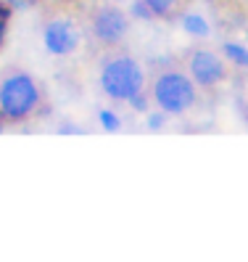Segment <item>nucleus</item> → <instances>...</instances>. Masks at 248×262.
<instances>
[{"label":"nucleus","mask_w":248,"mask_h":262,"mask_svg":"<svg viewBox=\"0 0 248 262\" xmlns=\"http://www.w3.org/2000/svg\"><path fill=\"white\" fill-rule=\"evenodd\" d=\"M180 58L198 90H206V93H214L230 77V64L225 61V56L219 51H211L209 45H190L180 53Z\"/></svg>","instance_id":"6"},{"label":"nucleus","mask_w":248,"mask_h":262,"mask_svg":"<svg viewBox=\"0 0 248 262\" xmlns=\"http://www.w3.org/2000/svg\"><path fill=\"white\" fill-rule=\"evenodd\" d=\"M11 19H13V8L6 3V0H0V51H3V45H6V35H8Z\"/></svg>","instance_id":"13"},{"label":"nucleus","mask_w":248,"mask_h":262,"mask_svg":"<svg viewBox=\"0 0 248 262\" xmlns=\"http://www.w3.org/2000/svg\"><path fill=\"white\" fill-rule=\"evenodd\" d=\"M98 125L106 133H119L121 130V117L114 109H98Z\"/></svg>","instance_id":"11"},{"label":"nucleus","mask_w":248,"mask_h":262,"mask_svg":"<svg viewBox=\"0 0 248 262\" xmlns=\"http://www.w3.org/2000/svg\"><path fill=\"white\" fill-rule=\"evenodd\" d=\"M111 3H124V0H111Z\"/></svg>","instance_id":"19"},{"label":"nucleus","mask_w":248,"mask_h":262,"mask_svg":"<svg viewBox=\"0 0 248 262\" xmlns=\"http://www.w3.org/2000/svg\"><path fill=\"white\" fill-rule=\"evenodd\" d=\"M240 112H243V119H245V125H248V103L240 106Z\"/></svg>","instance_id":"17"},{"label":"nucleus","mask_w":248,"mask_h":262,"mask_svg":"<svg viewBox=\"0 0 248 262\" xmlns=\"http://www.w3.org/2000/svg\"><path fill=\"white\" fill-rule=\"evenodd\" d=\"M42 45L56 58H66L80 51L85 40V8L71 0H56L42 8Z\"/></svg>","instance_id":"4"},{"label":"nucleus","mask_w":248,"mask_h":262,"mask_svg":"<svg viewBox=\"0 0 248 262\" xmlns=\"http://www.w3.org/2000/svg\"><path fill=\"white\" fill-rule=\"evenodd\" d=\"M148 96L156 109L166 112L169 117H182L198 103V85L188 69L182 67L180 56H156L148 61Z\"/></svg>","instance_id":"1"},{"label":"nucleus","mask_w":248,"mask_h":262,"mask_svg":"<svg viewBox=\"0 0 248 262\" xmlns=\"http://www.w3.org/2000/svg\"><path fill=\"white\" fill-rule=\"evenodd\" d=\"M127 13H130V19H135V21H156V16H153V11L148 8L145 0H130Z\"/></svg>","instance_id":"10"},{"label":"nucleus","mask_w":248,"mask_h":262,"mask_svg":"<svg viewBox=\"0 0 248 262\" xmlns=\"http://www.w3.org/2000/svg\"><path fill=\"white\" fill-rule=\"evenodd\" d=\"M245 32H248V27H245Z\"/></svg>","instance_id":"20"},{"label":"nucleus","mask_w":248,"mask_h":262,"mask_svg":"<svg viewBox=\"0 0 248 262\" xmlns=\"http://www.w3.org/2000/svg\"><path fill=\"white\" fill-rule=\"evenodd\" d=\"M6 3H8L13 11H27V8H32V6H35L32 0H6Z\"/></svg>","instance_id":"15"},{"label":"nucleus","mask_w":248,"mask_h":262,"mask_svg":"<svg viewBox=\"0 0 248 262\" xmlns=\"http://www.w3.org/2000/svg\"><path fill=\"white\" fill-rule=\"evenodd\" d=\"M127 106H130V109H132L135 114H145V112L151 109V96H148V88H145V90H140V93H137V96H135V98L127 103Z\"/></svg>","instance_id":"14"},{"label":"nucleus","mask_w":248,"mask_h":262,"mask_svg":"<svg viewBox=\"0 0 248 262\" xmlns=\"http://www.w3.org/2000/svg\"><path fill=\"white\" fill-rule=\"evenodd\" d=\"M177 21H180V27H182V32L190 35V37H195V40H206V37L211 35V21H209L206 16H201V13H195V11L185 8L182 16H180Z\"/></svg>","instance_id":"7"},{"label":"nucleus","mask_w":248,"mask_h":262,"mask_svg":"<svg viewBox=\"0 0 248 262\" xmlns=\"http://www.w3.org/2000/svg\"><path fill=\"white\" fill-rule=\"evenodd\" d=\"M148 77L143 64L124 45L101 48L98 56V88L111 103H130L140 90H145Z\"/></svg>","instance_id":"3"},{"label":"nucleus","mask_w":248,"mask_h":262,"mask_svg":"<svg viewBox=\"0 0 248 262\" xmlns=\"http://www.w3.org/2000/svg\"><path fill=\"white\" fill-rule=\"evenodd\" d=\"M166 112H161V109H156V106H153V109H148L145 112V127L151 130V133H161L164 127H166Z\"/></svg>","instance_id":"12"},{"label":"nucleus","mask_w":248,"mask_h":262,"mask_svg":"<svg viewBox=\"0 0 248 262\" xmlns=\"http://www.w3.org/2000/svg\"><path fill=\"white\" fill-rule=\"evenodd\" d=\"M37 117H51L42 82L21 67H6L0 72V119L6 125H27Z\"/></svg>","instance_id":"2"},{"label":"nucleus","mask_w":248,"mask_h":262,"mask_svg":"<svg viewBox=\"0 0 248 262\" xmlns=\"http://www.w3.org/2000/svg\"><path fill=\"white\" fill-rule=\"evenodd\" d=\"M130 35V13L119 3L101 0V3L85 8V40L98 48L121 45Z\"/></svg>","instance_id":"5"},{"label":"nucleus","mask_w":248,"mask_h":262,"mask_svg":"<svg viewBox=\"0 0 248 262\" xmlns=\"http://www.w3.org/2000/svg\"><path fill=\"white\" fill-rule=\"evenodd\" d=\"M219 53L225 56V61L235 69H248V45L238 42V40H222L219 42Z\"/></svg>","instance_id":"8"},{"label":"nucleus","mask_w":248,"mask_h":262,"mask_svg":"<svg viewBox=\"0 0 248 262\" xmlns=\"http://www.w3.org/2000/svg\"><path fill=\"white\" fill-rule=\"evenodd\" d=\"M153 16L161 21H177L185 11V0H145Z\"/></svg>","instance_id":"9"},{"label":"nucleus","mask_w":248,"mask_h":262,"mask_svg":"<svg viewBox=\"0 0 248 262\" xmlns=\"http://www.w3.org/2000/svg\"><path fill=\"white\" fill-rule=\"evenodd\" d=\"M58 133L61 135H82V130L77 127V125H71V122H64V125L58 127Z\"/></svg>","instance_id":"16"},{"label":"nucleus","mask_w":248,"mask_h":262,"mask_svg":"<svg viewBox=\"0 0 248 262\" xmlns=\"http://www.w3.org/2000/svg\"><path fill=\"white\" fill-rule=\"evenodd\" d=\"M32 3H35V6H40V3H42V0H32Z\"/></svg>","instance_id":"18"}]
</instances>
